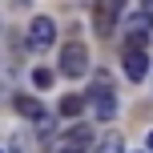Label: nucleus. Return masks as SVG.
Segmentation results:
<instances>
[{
	"instance_id": "1",
	"label": "nucleus",
	"mask_w": 153,
	"mask_h": 153,
	"mask_svg": "<svg viewBox=\"0 0 153 153\" xmlns=\"http://www.w3.org/2000/svg\"><path fill=\"white\" fill-rule=\"evenodd\" d=\"M61 73L65 76H85L89 73V48H85L81 40H69V45L61 48Z\"/></svg>"
},
{
	"instance_id": "2",
	"label": "nucleus",
	"mask_w": 153,
	"mask_h": 153,
	"mask_svg": "<svg viewBox=\"0 0 153 153\" xmlns=\"http://www.w3.org/2000/svg\"><path fill=\"white\" fill-rule=\"evenodd\" d=\"M53 40H56V24H53V16H36V20L28 24V45L36 48V53H45V48H53Z\"/></svg>"
},
{
	"instance_id": "3",
	"label": "nucleus",
	"mask_w": 153,
	"mask_h": 153,
	"mask_svg": "<svg viewBox=\"0 0 153 153\" xmlns=\"http://www.w3.org/2000/svg\"><path fill=\"white\" fill-rule=\"evenodd\" d=\"M89 97H93V109H97L101 121H109V117L117 113V97H113V89H109V76H97V89H93Z\"/></svg>"
},
{
	"instance_id": "4",
	"label": "nucleus",
	"mask_w": 153,
	"mask_h": 153,
	"mask_svg": "<svg viewBox=\"0 0 153 153\" xmlns=\"http://www.w3.org/2000/svg\"><path fill=\"white\" fill-rule=\"evenodd\" d=\"M125 76L129 81H145L149 76V56H145V48H125Z\"/></svg>"
},
{
	"instance_id": "5",
	"label": "nucleus",
	"mask_w": 153,
	"mask_h": 153,
	"mask_svg": "<svg viewBox=\"0 0 153 153\" xmlns=\"http://www.w3.org/2000/svg\"><path fill=\"white\" fill-rule=\"evenodd\" d=\"M117 12H121V8H117L113 0H101V4L93 8V20H97V32H101V36H109V32H113V24H117Z\"/></svg>"
},
{
	"instance_id": "6",
	"label": "nucleus",
	"mask_w": 153,
	"mask_h": 153,
	"mask_svg": "<svg viewBox=\"0 0 153 153\" xmlns=\"http://www.w3.org/2000/svg\"><path fill=\"white\" fill-rule=\"evenodd\" d=\"M16 109H20L24 117H32V121H40V117H45V109H40L36 97H16Z\"/></svg>"
},
{
	"instance_id": "7",
	"label": "nucleus",
	"mask_w": 153,
	"mask_h": 153,
	"mask_svg": "<svg viewBox=\"0 0 153 153\" xmlns=\"http://www.w3.org/2000/svg\"><path fill=\"white\" fill-rule=\"evenodd\" d=\"M81 113H85V97H76V93H73V97L61 101V117H81Z\"/></svg>"
},
{
	"instance_id": "8",
	"label": "nucleus",
	"mask_w": 153,
	"mask_h": 153,
	"mask_svg": "<svg viewBox=\"0 0 153 153\" xmlns=\"http://www.w3.org/2000/svg\"><path fill=\"white\" fill-rule=\"evenodd\" d=\"M97 153H125V149H121V137H113V133H109V137L97 145Z\"/></svg>"
},
{
	"instance_id": "9",
	"label": "nucleus",
	"mask_w": 153,
	"mask_h": 153,
	"mask_svg": "<svg viewBox=\"0 0 153 153\" xmlns=\"http://www.w3.org/2000/svg\"><path fill=\"white\" fill-rule=\"evenodd\" d=\"M32 85H36V89H48V85H53V73H48V69H36V73H32Z\"/></svg>"
},
{
	"instance_id": "10",
	"label": "nucleus",
	"mask_w": 153,
	"mask_h": 153,
	"mask_svg": "<svg viewBox=\"0 0 153 153\" xmlns=\"http://www.w3.org/2000/svg\"><path fill=\"white\" fill-rule=\"evenodd\" d=\"M36 133H40V137H48V133H53V121H48V117H40V121H36Z\"/></svg>"
},
{
	"instance_id": "11",
	"label": "nucleus",
	"mask_w": 153,
	"mask_h": 153,
	"mask_svg": "<svg viewBox=\"0 0 153 153\" xmlns=\"http://www.w3.org/2000/svg\"><path fill=\"white\" fill-rule=\"evenodd\" d=\"M141 16H145V20H153V0H141Z\"/></svg>"
},
{
	"instance_id": "12",
	"label": "nucleus",
	"mask_w": 153,
	"mask_h": 153,
	"mask_svg": "<svg viewBox=\"0 0 153 153\" xmlns=\"http://www.w3.org/2000/svg\"><path fill=\"white\" fill-rule=\"evenodd\" d=\"M149 153H153V133H149Z\"/></svg>"
},
{
	"instance_id": "13",
	"label": "nucleus",
	"mask_w": 153,
	"mask_h": 153,
	"mask_svg": "<svg viewBox=\"0 0 153 153\" xmlns=\"http://www.w3.org/2000/svg\"><path fill=\"white\" fill-rule=\"evenodd\" d=\"M113 4H117V8H121V4H125V0H113Z\"/></svg>"
},
{
	"instance_id": "14",
	"label": "nucleus",
	"mask_w": 153,
	"mask_h": 153,
	"mask_svg": "<svg viewBox=\"0 0 153 153\" xmlns=\"http://www.w3.org/2000/svg\"><path fill=\"white\" fill-rule=\"evenodd\" d=\"M0 153H4V149H0Z\"/></svg>"
}]
</instances>
